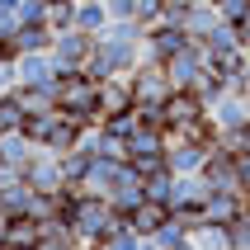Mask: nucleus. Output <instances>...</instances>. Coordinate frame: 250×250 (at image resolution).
<instances>
[{"mask_svg": "<svg viewBox=\"0 0 250 250\" xmlns=\"http://www.w3.org/2000/svg\"><path fill=\"white\" fill-rule=\"evenodd\" d=\"M62 217L71 222V231L90 246V241L109 236L113 227H123V212L113 208L104 194H85V189H66L62 194Z\"/></svg>", "mask_w": 250, "mask_h": 250, "instance_id": "1", "label": "nucleus"}, {"mask_svg": "<svg viewBox=\"0 0 250 250\" xmlns=\"http://www.w3.org/2000/svg\"><path fill=\"white\" fill-rule=\"evenodd\" d=\"M137 66H142V42L137 38H123V33H113V28H104V33L95 38L90 62H85V76L104 85L109 76H132Z\"/></svg>", "mask_w": 250, "mask_h": 250, "instance_id": "2", "label": "nucleus"}, {"mask_svg": "<svg viewBox=\"0 0 250 250\" xmlns=\"http://www.w3.org/2000/svg\"><path fill=\"white\" fill-rule=\"evenodd\" d=\"M81 118H71L66 109H47V113H28L24 118V132L38 142V151H57L66 156L76 142H81Z\"/></svg>", "mask_w": 250, "mask_h": 250, "instance_id": "3", "label": "nucleus"}, {"mask_svg": "<svg viewBox=\"0 0 250 250\" xmlns=\"http://www.w3.org/2000/svg\"><path fill=\"white\" fill-rule=\"evenodd\" d=\"M57 109H66L71 118H81V123H99L104 118V99H99V81H90L85 71H66V76H57Z\"/></svg>", "mask_w": 250, "mask_h": 250, "instance_id": "4", "label": "nucleus"}, {"mask_svg": "<svg viewBox=\"0 0 250 250\" xmlns=\"http://www.w3.org/2000/svg\"><path fill=\"white\" fill-rule=\"evenodd\" d=\"M203 198H208V180H203V175H175L166 208L175 212V217H184L189 227H198L203 222Z\"/></svg>", "mask_w": 250, "mask_h": 250, "instance_id": "5", "label": "nucleus"}, {"mask_svg": "<svg viewBox=\"0 0 250 250\" xmlns=\"http://www.w3.org/2000/svg\"><path fill=\"white\" fill-rule=\"evenodd\" d=\"M166 142H170L166 127H146V123H142L137 132L123 142V161H127V166H137L142 175H146V170L166 166Z\"/></svg>", "mask_w": 250, "mask_h": 250, "instance_id": "6", "label": "nucleus"}, {"mask_svg": "<svg viewBox=\"0 0 250 250\" xmlns=\"http://www.w3.org/2000/svg\"><path fill=\"white\" fill-rule=\"evenodd\" d=\"M52 62H57V76H66V71H85V62H90V52H95V38L90 33H81V28H57L52 38Z\"/></svg>", "mask_w": 250, "mask_h": 250, "instance_id": "7", "label": "nucleus"}, {"mask_svg": "<svg viewBox=\"0 0 250 250\" xmlns=\"http://www.w3.org/2000/svg\"><path fill=\"white\" fill-rule=\"evenodd\" d=\"M189 33H184L180 24H170V19H161V24L146 28V38H142V62H151V66H166L175 52H184L189 47Z\"/></svg>", "mask_w": 250, "mask_h": 250, "instance_id": "8", "label": "nucleus"}, {"mask_svg": "<svg viewBox=\"0 0 250 250\" xmlns=\"http://www.w3.org/2000/svg\"><path fill=\"white\" fill-rule=\"evenodd\" d=\"M24 184H33L38 194H66L71 180H66V166L57 151H38L33 161L24 166Z\"/></svg>", "mask_w": 250, "mask_h": 250, "instance_id": "9", "label": "nucleus"}, {"mask_svg": "<svg viewBox=\"0 0 250 250\" xmlns=\"http://www.w3.org/2000/svg\"><path fill=\"white\" fill-rule=\"evenodd\" d=\"M161 71H166L170 90H198L203 71H208V57H203V47H198V42H189V47H184V52H175Z\"/></svg>", "mask_w": 250, "mask_h": 250, "instance_id": "10", "label": "nucleus"}, {"mask_svg": "<svg viewBox=\"0 0 250 250\" xmlns=\"http://www.w3.org/2000/svg\"><path fill=\"white\" fill-rule=\"evenodd\" d=\"M208 151H212L208 137H170L166 142V166H170V175H198Z\"/></svg>", "mask_w": 250, "mask_h": 250, "instance_id": "11", "label": "nucleus"}, {"mask_svg": "<svg viewBox=\"0 0 250 250\" xmlns=\"http://www.w3.org/2000/svg\"><path fill=\"white\" fill-rule=\"evenodd\" d=\"M208 123H212V132H231V127L250 123V95L246 90H227L217 104H208Z\"/></svg>", "mask_w": 250, "mask_h": 250, "instance_id": "12", "label": "nucleus"}, {"mask_svg": "<svg viewBox=\"0 0 250 250\" xmlns=\"http://www.w3.org/2000/svg\"><path fill=\"white\" fill-rule=\"evenodd\" d=\"M127 85H132V104H166V99H170L166 71L151 66V62H142V66L127 76Z\"/></svg>", "mask_w": 250, "mask_h": 250, "instance_id": "13", "label": "nucleus"}, {"mask_svg": "<svg viewBox=\"0 0 250 250\" xmlns=\"http://www.w3.org/2000/svg\"><path fill=\"white\" fill-rule=\"evenodd\" d=\"M203 180H208V189H231V194H241V175H236V156L222 151L217 142H212L208 161H203V170H198Z\"/></svg>", "mask_w": 250, "mask_h": 250, "instance_id": "14", "label": "nucleus"}, {"mask_svg": "<svg viewBox=\"0 0 250 250\" xmlns=\"http://www.w3.org/2000/svg\"><path fill=\"white\" fill-rule=\"evenodd\" d=\"M14 71H19V85H33V90H52V85H57L52 52H24V57H14Z\"/></svg>", "mask_w": 250, "mask_h": 250, "instance_id": "15", "label": "nucleus"}, {"mask_svg": "<svg viewBox=\"0 0 250 250\" xmlns=\"http://www.w3.org/2000/svg\"><path fill=\"white\" fill-rule=\"evenodd\" d=\"M142 198H146V194H142V170L123 161V166H118V175H113V184H109V203L127 217V212L137 208Z\"/></svg>", "mask_w": 250, "mask_h": 250, "instance_id": "16", "label": "nucleus"}, {"mask_svg": "<svg viewBox=\"0 0 250 250\" xmlns=\"http://www.w3.org/2000/svg\"><path fill=\"white\" fill-rule=\"evenodd\" d=\"M241 212H246V194H231V189H208L203 198V222H236Z\"/></svg>", "mask_w": 250, "mask_h": 250, "instance_id": "17", "label": "nucleus"}, {"mask_svg": "<svg viewBox=\"0 0 250 250\" xmlns=\"http://www.w3.org/2000/svg\"><path fill=\"white\" fill-rule=\"evenodd\" d=\"M217 24H222V10H217L212 0H198L194 10H184V19H180V28H184V33H189L194 42H203Z\"/></svg>", "mask_w": 250, "mask_h": 250, "instance_id": "18", "label": "nucleus"}, {"mask_svg": "<svg viewBox=\"0 0 250 250\" xmlns=\"http://www.w3.org/2000/svg\"><path fill=\"white\" fill-rule=\"evenodd\" d=\"M33 156H38V142L28 137L24 127H10V132H0V161H10V166L24 170Z\"/></svg>", "mask_w": 250, "mask_h": 250, "instance_id": "19", "label": "nucleus"}, {"mask_svg": "<svg viewBox=\"0 0 250 250\" xmlns=\"http://www.w3.org/2000/svg\"><path fill=\"white\" fill-rule=\"evenodd\" d=\"M42 241V222L38 217H10L5 222V246L0 250H33Z\"/></svg>", "mask_w": 250, "mask_h": 250, "instance_id": "20", "label": "nucleus"}, {"mask_svg": "<svg viewBox=\"0 0 250 250\" xmlns=\"http://www.w3.org/2000/svg\"><path fill=\"white\" fill-rule=\"evenodd\" d=\"M166 217H170V208H166V203H151V198H142V203H137V208H132V212H127L123 222L132 227L137 236H156Z\"/></svg>", "mask_w": 250, "mask_h": 250, "instance_id": "21", "label": "nucleus"}, {"mask_svg": "<svg viewBox=\"0 0 250 250\" xmlns=\"http://www.w3.org/2000/svg\"><path fill=\"white\" fill-rule=\"evenodd\" d=\"M52 38H57L52 24H19V28H14V47H19V57H24V52H47Z\"/></svg>", "mask_w": 250, "mask_h": 250, "instance_id": "22", "label": "nucleus"}, {"mask_svg": "<svg viewBox=\"0 0 250 250\" xmlns=\"http://www.w3.org/2000/svg\"><path fill=\"white\" fill-rule=\"evenodd\" d=\"M76 28L99 38L104 28H109V10H104V0H76Z\"/></svg>", "mask_w": 250, "mask_h": 250, "instance_id": "23", "label": "nucleus"}, {"mask_svg": "<svg viewBox=\"0 0 250 250\" xmlns=\"http://www.w3.org/2000/svg\"><path fill=\"white\" fill-rule=\"evenodd\" d=\"M189 241H194V227L184 222V217H175V212H170L166 222H161V231H156V246L161 250H180V246H189Z\"/></svg>", "mask_w": 250, "mask_h": 250, "instance_id": "24", "label": "nucleus"}, {"mask_svg": "<svg viewBox=\"0 0 250 250\" xmlns=\"http://www.w3.org/2000/svg\"><path fill=\"white\" fill-rule=\"evenodd\" d=\"M99 123H104V132H109V137H118V142H127V137H132V132H137V127H142V113H137V104H132V109H118V113H104V118H99Z\"/></svg>", "mask_w": 250, "mask_h": 250, "instance_id": "25", "label": "nucleus"}, {"mask_svg": "<svg viewBox=\"0 0 250 250\" xmlns=\"http://www.w3.org/2000/svg\"><path fill=\"white\" fill-rule=\"evenodd\" d=\"M137 231H132V227H113V231H109V236H99V241H90V246H85V250H137Z\"/></svg>", "mask_w": 250, "mask_h": 250, "instance_id": "26", "label": "nucleus"}, {"mask_svg": "<svg viewBox=\"0 0 250 250\" xmlns=\"http://www.w3.org/2000/svg\"><path fill=\"white\" fill-rule=\"evenodd\" d=\"M227 90H236V85L227 81L222 71H212V66H208V71H203V81H198V90H194V95L203 99V104H217V99H222Z\"/></svg>", "mask_w": 250, "mask_h": 250, "instance_id": "27", "label": "nucleus"}, {"mask_svg": "<svg viewBox=\"0 0 250 250\" xmlns=\"http://www.w3.org/2000/svg\"><path fill=\"white\" fill-rule=\"evenodd\" d=\"M47 24L52 28H71L76 24V0H47Z\"/></svg>", "mask_w": 250, "mask_h": 250, "instance_id": "28", "label": "nucleus"}, {"mask_svg": "<svg viewBox=\"0 0 250 250\" xmlns=\"http://www.w3.org/2000/svg\"><path fill=\"white\" fill-rule=\"evenodd\" d=\"M227 246L231 250H250V212H241L236 222H227Z\"/></svg>", "mask_w": 250, "mask_h": 250, "instance_id": "29", "label": "nucleus"}, {"mask_svg": "<svg viewBox=\"0 0 250 250\" xmlns=\"http://www.w3.org/2000/svg\"><path fill=\"white\" fill-rule=\"evenodd\" d=\"M19 24H47V0H19Z\"/></svg>", "mask_w": 250, "mask_h": 250, "instance_id": "30", "label": "nucleus"}, {"mask_svg": "<svg viewBox=\"0 0 250 250\" xmlns=\"http://www.w3.org/2000/svg\"><path fill=\"white\" fill-rule=\"evenodd\" d=\"M137 19H142L146 28L161 24V19H166V0H137Z\"/></svg>", "mask_w": 250, "mask_h": 250, "instance_id": "31", "label": "nucleus"}, {"mask_svg": "<svg viewBox=\"0 0 250 250\" xmlns=\"http://www.w3.org/2000/svg\"><path fill=\"white\" fill-rule=\"evenodd\" d=\"M14 85H19V71H14V62L0 57V95H14Z\"/></svg>", "mask_w": 250, "mask_h": 250, "instance_id": "32", "label": "nucleus"}, {"mask_svg": "<svg viewBox=\"0 0 250 250\" xmlns=\"http://www.w3.org/2000/svg\"><path fill=\"white\" fill-rule=\"evenodd\" d=\"M212 5H217V10H222V19H231V24L250 10V0H212Z\"/></svg>", "mask_w": 250, "mask_h": 250, "instance_id": "33", "label": "nucleus"}, {"mask_svg": "<svg viewBox=\"0 0 250 250\" xmlns=\"http://www.w3.org/2000/svg\"><path fill=\"white\" fill-rule=\"evenodd\" d=\"M194 5H198V0H166V19H170V24H180L184 10H194Z\"/></svg>", "mask_w": 250, "mask_h": 250, "instance_id": "34", "label": "nucleus"}, {"mask_svg": "<svg viewBox=\"0 0 250 250\" xmlns=\"http://www.w3.org/2000/svg\"><path fill=\"white\" fill-rule=\"evenodd\" d=\"M236 175H241V194H250V151L236 156Z\"/></svg>", "mask_w": 250, "mask_h": 250, "instance_id": "35", "label": "nucleus"}, {"mask_svg": "<svg viewBox=\"0 0 250 250\" xmlns=\"http://www.w3.org/2000/svg\"><path fill=\"white\" fill-rule=\"evenodd\" d=\"M236 42H241V47L250 52V10H246V14L236 19Z\"/></svg>", "mask_w": 250, "mask_h": 250, "instance_id": "36", "label": "nucleus"}, {"mask_svg": "<svg viewBox=\"0 0 250 250\" xmlns=\"http://www.w3.org/2000/svg\"><path fill=\"white\" fill-rule=\"evenodd\" d=\"M236 90H246V95H250V52H246V66H241V85H236Z\"/></svg>", "mask_w": 250, "mask_h": 250, "instance_id": "37", "label": "nucleus"}, {"mask_svg": "<svg viewBox=\"0 0 250 250\" xmlns=\"http://www.w3.org/2000/svg\"><path fill=\"white\" fill-rule=\"evenodd\" d=\"M137 250H161V246H156V236H142V241H137Z\"/></svg>", "mask_w": 250, "mask_h": 250, "instance_id": "38", "label": "nucleus"}]
</instances>
